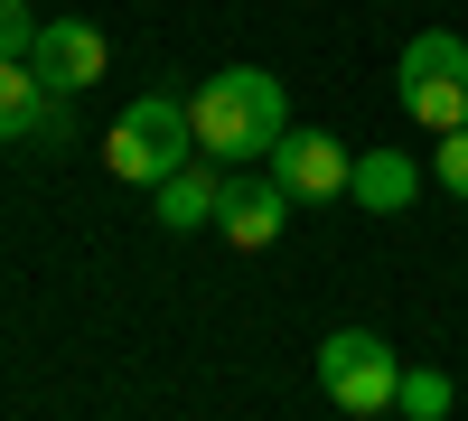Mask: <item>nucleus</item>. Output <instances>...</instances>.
I'll return each instance as SVG.
<instances>
[{
    "label": "nucleus",
    "mask_w": 468,
    "mask_h": 421,
    "mask_svg": "<svg viewBox=\"0 0 468 421\" xmlns=\"http://www.w3.org/2000/svg\"><path fill=\"white\" fill-rule=\"evenodd\" d=\"M319 394L337 412H384V403L403 394V365H394V347H384L375 328H337L328 347H319Z\"/></svg>",
    "instance_id": "obj_4"
},
{
    "label": "nucleus",
    "mask_w": 468,
    "mask_h": 421,
    "mask_svg": "<svg viewBox=\"0 0 468 421\" xmlns=\"http://www.w3.org/2000/svg\"><path fill=\"white\" fill-rule=\"evenodd\" d=\"M197 160V122H187L178 94H141L132 112H112V141H103V169L132 178V187H160L169 169Z\"/></svg>",
    "instance_id": "obj_2"
},
{
    "label": "nucleus",
    "mask_w": 468,
    "mask_h": 421,
    "mask_svg": "<svg viewBox=\"0 0 468 421\" xmlns=\"http://www.w3.org/2000/svg\"><path fill=\"white\" fill-rule=\"evenodd\" d=\"M197 160H207V150H197ZM197 160H187V169H169L160 187H150L169 235H197V225H216V216H225V178H216V169H197Z\"/></svg>",
    "instance_id": "obj_9"
},
{
    "label": "nucleus",
    "mask_w": 468,
    "mask_h": 421,
    "mask_svg": "<svg viewBox=\"0 0 468 421\" xmlns=\"http://www.w3.org/2000/svg\"><path fill=\"white\" fill-rule=\"evenodd\" d=\"M394 85H403V112L421 132H468V47L450 28H421L403 66H394Z\"/></svg>",
    "instance_id": "obj_3"
},
{
    "label": "nucleus",
    "mask_w": 468,
    "mask_h": 421,
    "mask_svg": "<svg viewBox=\"0 0 468 421\" xmlns=\"http://www.w3.org/2000/svg\"><path fill=\"white\" fill-rule=\"evenodd\" d=\"M37 47V10L28 0H0V57H28Z\"/></svg>",
    "instance_id": "obj_12"
},
{
    "label": "nucleus",
    "mask_w": 468,
    "mask_h": 421,
    "mask_svg": "<svg viewBox=\"0 0 468 421\" xmlns=\"http://www.w3.org/2000/svg\"><path fill=\"white\" fill-rule=\"evenodd\" d=\"M394 403H403L412 421H450V374H441V365H412V374H403V394H394Z\"/></svg>",
    "instance_id": "obj_11"
},
{
    "label": "nucleus",
    "mask_w": 468,
    "mask_h": 421,
    "mask_svg": "<svg viewBox=\"0 0 468 421\" xmlns=\"http://www.w3.org/2000/svg\"><path fill=\"white\" fill-rule=\"evenodd\" d=\"M28 132H66V94L37 85L28 57H0V141H28Z\"/></svg>",
    "instance_id": "obj_8"
},
{
    "label": "nucleus",
    "mask_w": 468,
    "mask_h": 421,
    "mask_svg": "<svg viewBox=\"0 0 468 421\" xmlns=\"http://www.w3.org/2000/svg\"><path fill=\"white\" fill-rule=\"evenodd\" d=\"M412 187H421L412 150H366V160H356V178H346V197H356V206H375V216H394V206H412Z\"/></svg>",
    "instance_id": "obj_10"
},
{
    "label": "nucleus",
    "mask_w": 468,
    "mask_h": 421,
    "mask_svg": "<svg viewBox=\"0 0 468 421\" xmlns=\"http://www.w3.org/2000/svg\"><path fill=\"white\" fill-rule=\"evenodd\" d=\"M187 122H197L207 160L253 169V160H271V141L291 132V94H282V75H262V66H225V75H207V85L187 94Z\"/></svg>",
    "instance_id": "obj_1"
},
{
    "label": "nucleus",
    "mask_w": 468,
    "mask_h": 421,
    "mask_svg": "<svg viewBox=\"0 0 468 421\" xmlns=\"http://www.w3.org/2000/svg\"><path fill=\"white\" fill-rule=\"evenodd\" d=\"M431 178L450 187V197H468V132H441V160H431Z\"/></svg>",
    "instance_id": "obj_13"
},
{
    "label": "nucleus",
    "mask_w": 468,
    "mask_h": 421,
    "mask_svg": "<svg viewBox=\"0 0 468 421\" xmlns=\"http://www.w3.org/2000/svg\"><path fill=\"white\" fill-rule=\"evenodd\" d=\"M28 66H37V85H48V94H85V85H103L112 47H103V28H94V19H37Z\"/></svg>",
    "instance_id": "obj_5"
},
{
    "label": "nucleus",
    "mask_w": 468,
    "mask_h": 421,
    "mask_svg": "<svg viewBox=\"0 0 468 421\" xmlns=\"http://www.w3.org/2000/svg\"><path fill=\"white\" fill-rule=\"evenodd\" d=\"M271 178L291 187V197H337L346 178H356V160H346V150L328 141V132H282L271 141V160H262Z\"/></svg>",
    "instance_id": "obj_7"
},
{
    "label": "nucleus",
    "mask_w": 468,
    "mask_h": 421,
    "mask_svg": "<svg viewBox=\"0 0 468 421\" xmlns=\"http://www.w3.org/2000/svg\"><path fill=\"white\" fill-rule=\"evenodd\" d=\"M291 187L271 178V169H244V178H225V216H216V235L234 253H262V244H282V225H291Z\"/></svg>",
    "instance_id": "obj_6"
}]
</instances>
